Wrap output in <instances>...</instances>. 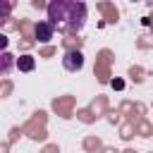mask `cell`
<instances>
[{
  "mask_svg": "<svg viewBox=\"0 0 153 153\" xmlns=\"http://www.w3.org/2000/svg\"><path fill=\"white\" fill-rule=\"evenodd\" d=\"M48 22L53 26H62L67 31H81L86 22V5L76 0H53L48 2Z\"/></svg>",
  "mask_w": 153,
  "mask_h": 153,
  "instance_id": "cell-1",
  "label": "cell"
},
{
  "mask_svg": "<svg viewBox=\"0 0 153 153\" xmlns=\"http://www.w3.org/2000/svg\"><path fill=\"white\" fill-rule=\"evenodd\" d=\"M62 67H65L67 72H79V69L84 67V55H81L79 50H67L65 57H62Z\"/></svg>",
  "mask_w": 153,
  "mask_h": 153,
  "instance_id": "cell-2",
  "label": "cell"
},
{
  "mask_svg": "<svg viewBox=\"0 0 153 153\" xmlns=\"http://www.w3.org/2000/svg\"><path fill=\"white\" fill-rule=\"evenodd\" d=\"M53 33H55V26H53L48 19L36 24V38H38V41H43V43H45V41H50V38H53Z\"/></svg>",
  "mask_w": 153,
  "mask_h": 153,
  "instance_id": "cell-3",
  "label": "cell"
},
{
  "mask_svg": "<svg viewBox=\"0 0 153 153\" xmlns=\"http://www.w3.org/2000/svg\"><path fill=\"white\" fill-rule=\"evenodd\" d=\"M33 65H36V62H33V57H31V55H22V57L17 60V67H19L22 72H31V69H33Z\"/></svg>",
  "mask_w": 153,
  "mask_h": 153,
  "instance_id": "cell-4",
  "label": "cell"
},
{
  "mask_svg": "<svg viewBox=\"0 0 153 153\" xmlns=\"http://www.w3.org/2000/svg\"><path fill=\"white\" fill-rule=\"evenodd\" d=\"M2 60H5V65H2V74H7V69H10V65H12V55H10V53H5V55H2Z\"/></svg>",
  "mask_w": 153,
  "mask_h": 153,
  "instance_id": "cell-5",
  "label": "cell"
}]
</instances>
